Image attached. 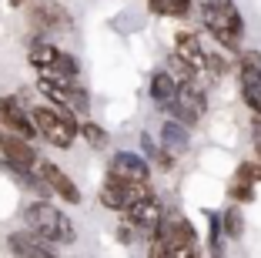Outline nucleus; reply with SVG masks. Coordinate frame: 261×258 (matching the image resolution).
I'll return each mask as SVG.
<instances>
[{
	"mask_svg": "<svg viewBox=\"0 0 261 258\" xmlns=\"http://www.w3.org/2000/svg\"><path fill=\"white\" fill-rule=\"evenodd\" d=\"M23 225L47 245H74L77 242V225L70 221L67 212H61L50 201H34L23 208Z\"/></svg>",
	"mask_w": 261,
	"mask_h": 258,
	"instance_id": "nucleus-1",
	"label": "nucleus"
},
{
	"mask_svg": "<svg viewBox=\"0 0 261 258\" xmlns=\"http://www.w3.org/2000/svg\"><path fill=\"white\" fill-rule=\"evenodd\" d=\"M201 17L211 37L224 47V51H238L241 34H245V17H241L234 0H201Z\"/></svg>",
	"mask_w": 261,
	"mask_h": 258,
	"instance_id": "nucleus-2",
	"label": "nucleus"
},
{
	"mask_svg": "<svg viewBox=\"0 0 261 258\" xmlns=\"http://www.w3.org/2000/svg\"><path fill=\"white\" fill-rule=\"evenodd\" d=\"M31 121L37 128V134L44 141H50V148H74L77 134H81V121H74V114L54 111V107H34Z\"/></svg>",
	"mask_w": 261,
	"mask_h": 258,
	"instance_id": "nucleus-3",
	"label": "nucleus"
},
{
	"mask_svg": "<svg viewBox=\"0 0 261 258\" xmlns=\"http://www.w3.org/2000/svg\"><path fill=\"white\" fill-rule=\"evenodd\" d=\"M144 198H154L151 184H130V181H117V178H108L97 191L100 205L111 208V212H121V215L127 212V208H134L138 201H144Z\"/></svg>",
	"mask_w": 261,
	"mask_h": 258,
	"instance_id": "nucleus-4",
	"label": "nucleus"
},
{
	"mask_svg": "<svg viewBox=\"0 0 261 258\" xmlns=\"http://www.w3.org/2000/svg\"><path fill=\"white\" fill-rule=\"evenodd\" d=\"M0 131H4V134H17V137H23V141H34V137H37L31 111H23V104L17 98H0Z\"/></svg>",
	"mask_w": 261,
	"mask_h": 258,
	"instance_id": "nucleus-5",
	"label": "nucleus"
},
{
	"mask_svg": "<svg viewBox=\"0 0 261 258\" xmlns=\"http://www.w3.org/2000/svg\"><path fill=\"white\" fill-rule=\"evenodd\" d=\"M117 181H130V184H151V165L144 154L138 151H117L111 158V175Z\"/></svg>",
	"mask_w": 261,
	"mask_h": 258,
	"instance_id": "nucleus-6",
	"label": "nucleus"
},
{
	"mask_svg": "<svg viewBox=\"0 0 261 258\" xmlns=\"http://www.w3.org/2000/svg\"><path fill=\"white\" fill-rule=\"evenodd\" d=\"M37 175L44 178L50 195H57L61 201H67V205H81V188L67 178V171H64L61 165H54V161H37Z\"/></svg>",
	"mask_w": 261,
	"mask_h": 258,
	"instance_id": "nucleus-7",
	"label": "nucleus"
},
{
	"mask_svg": "<svg viewBox=\"0 0 261 258\" xmlns=\"http://www.w3.org/2000/svg\"><path fill=\"white\" fill-rule=\"evenodd\" d=\"M124 218H127L134 228H138V235H141V238H154L158 225L164 221V208H161V201H158V195H154V198H144V201H138L134 208H127V212H124Z\"/></svg>",
	"mask_w": 261,
	"mask_h": 258,
	"instance_id": "nucleus-8",
	"label": "nucleus"
},
{
	"mask_svg": "<svg viewBox=\"0 0 261 258\" xmlns=\"http://www.w3.org/2000/svg\"><path fill=\"white\" fill-rule=\"evenodd\" d=\"M0 154H4V165L10 168H23V171H34L37 168V148L31 141H23L17 134H0Z\"/></svg>",
	"mask_w": 261,
	"mask_h": 258,
	"instance_id": "nucleus-9",
	"label": "nucleus"
},
{
	"mask_svg": "<svg viewBox=\"0 0 261 258\" xmlns=\"http://www.w3.org/2000/svg\"><path fill=\"white\" fill-rule=\"evenodd\" d=\"M7 248L14 258H57L54 245H47L44 238H37L34 231L20 228V231H10L7 235Z\"/></svg>",
	"mask_w": 261,
	"mask_h": 258,
	"instance_id": "nucleus-10",
	"label": "nucleus"
},
{
	"mask_svg": "<svg viewBox=\"0 0 261 258\" xmlns=\"http://www.w3.org/2000/svg\"><path fill=\"white\" fill-rule=\"evenodd\" d=\"M174 54H177L185 64H191L194 74L207 67V54H204V47L198 44V37H194V34H185V31L177 34V37H174Z\"/></svg>",
	"mask_w": 261,
	"mask_h": 258,
	"instance_id": "nucleus-11",
	"label": "nucleus"
},
{
	"mask_svg": "<svg viewBox=\"0 0 261 258\" xmlns=\"http://www.w3.org/2000/svg\"><path fill=\"white\" fill-rule=\"evenodd\" d=\"M158 137H161V148L168 154H185L188 148H191V131H188L185 124H177V121H164Z\"/></svg>",
	"mask_w": 261,
	"mask_h": 258,
	"instance_id": "nucleus-12",
	"label": "nucleus"
},
{
	"mask_svg": "<svg viewBox=\"0 0 261 258\" xmlns=\"http://www.w3.org/2000/svg\"><path fill=\"white\" fill-rule=\"evenodd\" d=\"M57 57H61V51L54 47V40H47V37H34L31 40V51H27L31 67L47 71V67H54V64H57Z\"/></svg>",
	"mask_w": 261,
	"mask_h": 258,
	"instance_id": "nucleus-13",
	"label": "nucleus"
},
{
	"mask_svg": "<svg viewBox=\"0 0 261 258\" xmlns=\"http://www.w3.org/2000/svg\"><path fill=\"white\" fill-rule=\"evenodd\" d=\"M177 91H181V87H177V81H174V77H171L164 67L151 74V101H154L158 107L171 104V101L177 98Z\"/></svg>",
	"mask_w": 261,
	"mask_h": 258,
	"instance_id": "nucleus-14",
	"label": "nucleus"
},
{
	"mask_svg": "<svg viewBox=\"0 0 261 258\" xmlns=\"http://www.w3.org/2000/svg\"><path fill=\"white\" fill-rule=\"evenodd\" d=\"M34 20H37L40 27H50V31H54V27H67L70 17L61 4H37V7H34Z\"/></svg>",
	"mask_w": 261,
	"mask_h": 258,
	"instance_id": "nucleus-15",
	"label": "nucleus"
},
{
	"mask_svg": "<svg viewBox=\"0 0 261 258\" xmlns=\"http://www.w3.org/2000/svg\"><path fill=\"white\" fill-rule=\"evenodd\" d=\"M228 198L231 201H251L254 198V178L245 171V165H238V175H234V181L228 188Z\"/></svg>",
	"mask_w": 261,
	"mask_h": 258,
	"instance_id": "nucleus-16",
	"label": "nucleus"
},
{
	"mask_svg": "<svg viewBox=\"0 0 261 258\" xmlns=\"http://www.w3.org/2000/svg\"><path fill=\"white\" fill-rule=\"evenodd\" d=\"M241 81V98L251 107L254 118H261V77H238Z\"/></svg>",
	"mask_w": 261,
	"mask_h": 258,
	"instance_id": "nucleus-17",
	"label": "nucleus"
},
{
	"mask_svg": "<svg viewBox=\"0 0 261 258\" xmlns=\"http://www.w3.org/2000/svg\"><path fill=\"white\" fill-rule=\"evenodd\" d=\"M241 231H245V218H241L238 205H231L221 212V235L224 238H241Z\"/></svg>",
	"mask_w": 261,
	"mask_h": 258,
	"instance_id": "nucleus-18",
	"label": "nucleus"
},
{
	"mask_svg": "<svg viewBox=\"0 0 261 258\" xmlns=\"http://www.w3.org/2000/svg\"><path fill=\"white\" fill-rule=\"evenodd\" d=\"M164 71H168V74L177 81V87H185V84H194V77H198L191 64H185L181 57H177V54H171V57H168V67H164Z\"/></svg>",
	"mask_w": 261,
	"mask_h": 258,
	"instance_id": "nucleus-19",
	"label": "nucleus"
},
{
	"mask_svg": "<svg viewBox=\"0 0 261 258\" xmlns=\"http://www.w3.org/2000/svg\"><path fill=\"white\" fill-rule=\"evenodd\" d=\"M238 77H261V51L238 54Z\"/></svg>",
	"mask_w": 261,
	"mask_h": 258,
	"instance_id": "nucleus-20",
	"label": "nucleus"
},
{
	"mask_svg": "<svg viewBox=\"0 0 261 258\" xmlns=\"http://www.w3.org/2000/svg\"><path fill=\"white\" fill-rule=\"evenodd\" d=\"M81 137H84L91 148H108V141H111V134L94 121H81Z\"/></svg>",
	"mask_w": 261,
	"mask_h": 258,
	"instance_id": "nucleus-21",
	"label": "nucleus"
},
{
	"mask_svg": "<svg viewBox=\"0 0 261 258\" xmlns=\"http://www.w3.org/2000/svg\"><path fill=\"white\" fill-rule=\"evenodd\" d=\"M70 114H81V118L91 114V98H87V91L81 87V84L70 87Z\"/></svg>",
	"mask_w": 261,
	"mask_h": 258,
	"instance_id": "nucleus-22",
	"label": "nucleus"
},
{
	"mask_svg": "<svg viewBox=\"0 0 261 258\" xmlns=\"http://www.w3.org/2000/svg\"><path fill=\"white\" fill-rule=\"evenodd\" d=\"M54 71H61L64 77H70V81H77V71H81V64H77V57H74V54H64V51H61V57H57Z\"/></svg>",
	"mask_w": 261,
	"mask_h": 258,
	"instance_id": "nucleus-23",
	"label": "nucleus"
},
{
	"mask_svg": "<svg viewBox=\"0 0 261 258\" xmlns=\"http://www.w3.org/2000/svg\"><path fill=\"white\" fill-rule=\"evenodd\" d=\"M138 228H134V225H130V221L127 218H124L121 221V225H117V242H121V245H134V242H138Z\"/></svg>",
	"mask_w": 261,
	"mask_h": 258,
	"instance_id": "nucleus-24",
	"label": "nucleus"
},
{
	"mask_svg": "<svg viewBox=\"0 0 261 258\" xmlns=\"http://www.w3.org/2000/svg\"><path fill=\"white\" fill-rule=\"evenodd\" d=\"M147 258H171V245H164L161 238H151L147 242Z\"/></svg>",
	"mask_w": 261,
	"mask_h": 258,
	"instance_id": "nucleus-25",
	"label": "nucleus"
},
{
	"mask_svg": "<svg viewBox=\"0 0 261 258\" xmlns=\"http://www.w3.org/2000/svg\"><path fill=\"white\" fill-rule=\"evenodd\" d=\"M171 258H201V245H198V242L177 245V248H171Z\"/></svg>",
	"mask_w": 261,
	"mask_h": 258,
	"instance_id": "nucleus-26",
	"label": "nucleus"
},
{
	"mask_svg": "<svg viewBox=\"0 0 261 258\" xmlns=\"http://www.w3.org/2000/svg\"><path fill=\"white\" fill-rule=\"evenodd\" d=\"M141 148H144V158H151V161H158V154H161V148L154 145L151 134H141Z\"/></svg>",
	"mask_w": 261,
	"mask_h": 258,
	"instance_id": "nucleus-27",
	"label": "nucleus"
},
{
	"mask_svg": "<svg viewBox=\"0 0 261 258\" xmlns=\"http://www.w3.org/2000/svg\"><path fill=\"white\" fill-rule=\"evenodd\" d=\"M251 145H254V154H258V165H261V118L251 121Z\"/></svg>",
	"mask_w": 261,
	"mask_h": 258,
	"instance_id": "nucleus-28",
	"label": "nucleus"
},
{
	"mask_svg": "<svg viewBox=\"0 0 261 258\" xmlns=\"http://www.w3.org/2000/svg\"><path fill=\"white\" fill-rule=\"evenodd\" d=\"M211 258H224V248H221V242H218V245H211Z\"/></svg>",
	"mask_w": 261,
	"mask_h": 258,
	"instance_id": "nucleus-29",
	"label": "nucleus"
},
{
	"mask_svg": "<svg viewBox=\"0 0 261 258\" xmlns=\"http://www.w3.org/2000/svg\"><path fill=\"white\" fill-rule=\"evenodd\" d=\"M0 134H4V131H0Z\"/></svg>",
	"mask_w": 261,
	"mask_h": 258,
	"instance_id": "nucleus-30",
	"label": "nucleus"
}]
</instances>
